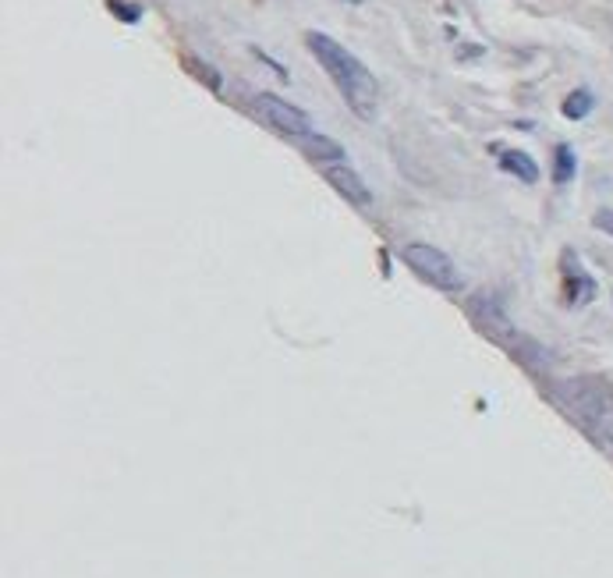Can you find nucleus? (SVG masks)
I'll use <instances>...</instances> for the list:
<instances>
[{
  "instance_id": "obj_9",
  "label": "nucleus",
  "mask_w": 613,
  "mask_h": 578,
  "mask_svg": "<svg viewBox=\"0 0 613 578\" xmlns=\"http://www.w3.org/2000/svg\"><path fill=\"white\" fill-rule=\"evenodd\" d=\"M575 171H578L575 149L557 146V153H553V181H557V185H567V181L575 178Z\"/></svg>"
},
{
  "instance_id": "obj_1",
  "label": "nucleus",
  "mask_w": 613,
  "mask_h": 578,
  "mask_svg": "<svg viewBox=\"0 0 613 578\" xmlns=\"http://www.w3.org/2000/svg\"><path fill=\"white\" fill-rule=\"evenodd\" d=\"M305 43H309L319 68L330 75L337 93L344 96V103H348L362 121H373L376 107H380V86H376L373 71L365 68L348 47H341L334 36H326V32H316V29L305 32Z\"/></svg>"
},
{
  "instance_id": "obj_8",
  "label": "nucleus",
  "mask_w": 613,
  "mask_h": 578,
  "mask_svg": "<svg viewBox=\"0 0 613 578\" xmlns=\"http://www.w3.org/2000/svg\"><path fill=\"white\" fill-rule=\"evenodd\" d=\"M592 107H596V96L589 93V89H575V93L567 96L564 100V118H571V121H582V118H589L592 114Z\"/></svg>"
},
{
  "instance_id": "obj_6",
  "label": "nucleus",
  "mask_w": 613,
  "mask_h": 578,
  "mask_svg": "<svg viewBox=\"0 0 613 578\" xmlns=\"http://www.w3.org/2000/svg\"><path fill=\"white\" fill-rule=\"evenodd\" d=\"M500 167H504L507 174H514L518 181H525V185H536L539 181L536 160L528 157V153H521V149H507V153H500Z\"/></svg>"
},
{
  "instance_id": "obj_7",
  "label": "nucleus",
  "mask_w": 613,
  "mask_h": 578,
  "mask_svg": "<svg viewBox=\"0 0 613 578\" xmlns=\"http://www.w3.org/2000/svg\"><path fill=\"white\" fill-rule=\"evenodd\" d=\"M567 298H571V305H585L592 302V295H596V284H592V277H585V270L575 263V270H567Z\"/></svg>"
},
{
  "instance_id": "obj_2",
  "label": "nucleus",
  "mask_w": 613,
  "mask_h": 578,
  "mask_svg": "<svg viewBox=\"0 0 613 578\" xmlns=\"http://www.w3.org/2000/svg\"><path fill=\"white\" fill-rule=\"evenodd\" d=\"M401 259H404V266H408L412 274H419L422 281L433 284L436 291H447V295H454V291L465 288V277H461V270L454 266V259L447 256L443 249H436V245L408 242L401 249Z\"/></svg>"
},
{
  "instance_id": "obj_3",
  "label": "nucleus",
  "mask_w": 613,
  "mask_h": 578,
  "mask_svg": "<svg viewBox=\"0 0 613 578\" xmlns=\"http://www.w3.org/2000/svg\"><path fill=\"white\" fill-rule=\"evenodd\" d=\"M252 110H256L259 118H263L266 128H273L277 135L291 139L295 146H302L309 135H316V128H312V121H309V114H305V110H298L295 103L280 100V96H273V93L252 96Z\"/></svg>"
},
{
  "instance_id": "obj_5",
  "label": "nucleus",
  "mask_w": 613,
  "mask_h": 578,
  "mask_svg": "<svg viewBox=\"0 0 613 578\" xmlns=\"http://www.w3.org/2000/svg\"><path fill=\"white\" fill-rule=\"evenodd\" d=\"M323 178L337 188V196H344L351 206H358V210L373 206V192H369V185H365V181L358 178V171H351L344 160L341 164H323Z\"/></svg>"
},
{
  "instance_id": "obj_12",
  "label": "nucleus",
  "mask_w": 613,
  "mask_h": 578,
  "mask_svg": "<svg viewBox=\"0 0 613 578\" xmlns=\"http://www.w3.org/2000/svg\"><path fill=\"white\" fill-rule=\"evenodd\" d=\"M592 224H596L599 231H606V235L613 238V210H599L596 217H592Z\"/></svg>"
},
{
  "instance_id": "obj_4",
  "label": "nucleus",
  "mask_w": 613,
  "mask_h": 578,
  "mask_svg": "<svg viewBox=\"0 0 613 578\" xmlns=\"http://www.w3.org/2000/svg\"><path fill=\"white\" fill-rule=\"evenodd\" d=\"M560 394L582 419H603L613 408V391L610 383L599 376H582V380H567L560 383Z\"/></svg>"
},
{
  "instance_id": "obj_11",
  "label": "nucleus",
  "mask_w": 613,
  "mask_h": 578,
  "mask_svg": "<svg viewBox=\"0 0 613 578\" xmlns=\"http://www.w3.org/2000/svg\"><path fill=\"white\" fill-rule=\"evenodd\" d=\"M185 64H188V68L195 71V79H199V82H206V86H210L213 93H217V89H220V75H217V71L210 68V64H199V61H195V57H188Z\"/></svg>"
},
{
  "instance_id": "obj_10",
  "label": "nucleus",
  "mask_w": 613,
  "mask_h": 578,
  "mask_svg": "<svg viewBox=\"0 0 613 578\" xmlns=\"http://www.w3.org/2000/svg\"><path fill=\"white\" fill-rule=\"evenodd\" d=\"M107 8L114 11L121 22H128V25H135L142 18V8L139 4H128V0H107Z\"/></svg>"
},
{
  "instance_id": "obj_13",
  "label": "nucleus",
  "mask_w": 613,
  "mask_h": 578,
  "mask_svg": "<svg viewBox=\"0 0 613 578\" xmlns=\"http://www.w3.org/2000/svg\"><path fill=\"white\" fill-rule=\"evenodd\" d=\"M606 440H610V447H613V419H606Z\"/></svg>"
}]
</instances>
